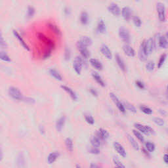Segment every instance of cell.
I'll return each instance as SVG.
<instances>
[{
  "label": "cell",
  "instance_id": "cell-1",
  "mask_svg": "<svg viewBox=\"0 0 168 168\" xmlns=\"http://www.w3.org/2000/svg\"><path fill=\"white\" fill-rule=\"evenodd\" d=\"M37 36L38 39L46 45L47 49H50L51 50V51H53L54 47H55V44H54V41L51 40L48 37H47V36L44 34L43 33H38Z\"/></svg>",
  "mask_w": 168,
  "mask_h": 168
},
{
  "label": "cell",
  "instance_id": "cell-2",
  "mask_svg": "<svg viewBox=\"0 0 168 168\" xmlns=\"http://www.w3.org/2000/svg\"><path fill=\"white\" fill-rule=\"evenodd\" d=\"M85 58H84L81 56H78L74 58L73 62V68L77 74L79 75L81 74V70H82V67L85 64Z\"/></svg>",
  "mask_w": 168,
  "mask_h": 168
},
{
  "label": "cell",
  "instance_id": "cell-3",
  "mask_svg": "<svg viewBox=\"0 0 168 168\" xmlns=\"http://www.w3.org/2000/svg\"><path fill=\"white\" fill-rule=\"evenodd\" d=\"M156 11L158 15V19L160 22H165L166 19V12H165V7L164 4L158 2L156 4Z\"/></svg>",
  "mask_w": 168,
  "mask_h": 168
},
{
  "label": "cell",
  "instance_id": "cell-4",
  "mask_svg": "<svg viewBox=\"0 0 168 168\" xmlns=\"http://www.w3.org/2000/svg\"><path fill=\"white\" fill-rule=\"evenodd\" d=\"M9 95L11 97H12L13 99L20 101L23 99V95L21 91L15 87H11L9 89Z\"/></svg>",
  "mask_w": 168,
  "mask_h": 168
},
{
  "label": "cell",
  "instance_id": "cell-5",
  "mask_svg": "<svg viewBox=\"0 0 168 168\" xmlns=\"http://www.w3.org/2000/svg\"><path fill=\"white\" fill-rule=\"evenodd\" d=\"M76 46L77 48L79 50V51L80 52L81 56H83L84 58H85V59H87L90 56L89 51V50L87 49V47H85V45H83L79 41L77 42Z\"/></svg>",
  "mask_w": 168,
  "mask_h": 168
},
{
  "label": "cell",
  "instance_id": "cell-6",
  "mask_svg": "<svg viewBox=\"0 0 168 168\" xmlns=\"http://www.w3.org/2000/svg\"><path fill=\"white\" fill-rule=\"evenodd\" d=\"M119 36L122 40L126 44H129L130 42V35L128 30L124 27H121L119 29Z\"/></svg>",
  "mask_w": 168,
  "mask_h": 168
},
{
  "label": "cell",
  "instance_id": "cell-7",
  "mask_svg": "<svg viewBox=\"0 0 168 168\" xmlns=\"http://www.w3.org/2000/svg\"><path fill=\"white\" fill-rule=\"evenodd\" d=\"M138 55V58H139V59L141 61L146 60L149 54L146 51V48H145V40H144L140 45Z\"/></svg>",
  "mask_w": 168,
  "mask_h": 168
},
{
  "label": "cell",
  "instance_id": "cell-8",
  "mask_svg": "<svg viewBox=\"0 0 168 168\" xmlns=\"http://www.w3.org/2000/svg\"><path fill=\"white\" fill-rule=\"evenodd\" d=\"M110 97H111V99H112V101H114V103L116 104L117 107L119 109L120 112L122 113L126 112V108H125L124 104L120 102V101L119 100V99L118 98L116 95L114 93H110Z\"/></svg>",
  "mask_w": 168,
  "mask_h": 168
},
{
  "label": "cell",
  "instance_id": "cell-9",
  "mask_svg": "<svg viewBox=\"0 0 168 168\" xmlns=\"http://www.w3.org/2000/svg\"><path fill=\"white\" fill-rule=\"evenodd\" d=\"M156 47L155 43L153 38H149L148 40H145V48L148 54L153 53L154 48Z\"/></svg>",
  "mask_w": 168,
  "mask_h": 168
},
{
  "label": "cell",
  "instance_id": "cell-10",
  "mask_svg": "<svg viewBox=\"0 0 168 168\" xmlns=\"http://www.w3.org/2000/svg\"><path fill=\"white\" fill-rule=\"evenodd\" d=\"M13 35H14L15 37L17 38L18 41H19L20 44L24 47V49H25L26 50V51H30V47H29L28 44H26V42H25L24 40L23 39V38H22V36L20 35V34L16 30H13Z\"/></svg>",
  "mask_w": 168,
  "mask_h": 168
},
{
  "label": "cell",
  "instance_id": "cell-11",
  "mask_svg": "<svg viewBox=\"0 0 168 168\" xmlns=\"http://www.w3.org/2000/svg\"><path fill=\"white\" fill-rule=\"evenodd\" d=\"M104 142L105 140H103L97 135L93 136L91 139V143L92 144V146L97 147V148H99L100 146H101L104 143Z\"/></svg>",
  "mask_w": 168,
  "mask_h": 168
},
{
  "label": "cell",
  "instance_id": "cell-12",
  "mask_svg": "<svg viewBox=\"0 0 168 168\" xmlns=\"http://www.w3.org/2000/svg\"><path fill=\"white\" fill-rule=\"evenodd\" d=\"M108 9L109 12L112 13L113 15L116 16V17L120 16V15L121 14V9H120L119 6L116 3H112L111 5H109Z\"/></svg>",
  "mask_w": 168,
  "mask_h": 168
},
{
  "label": "cell",
  "instance_id": "cell-13",
  "mask_svg": "<svg viewBox=\"0 0 168 168\" xmlns=\"http://www.w3.org/2000/svg\"><path fill=\"white\" fill-rule=\"evenodd\" d=\"M114 147L116 151L118 153L120 156H122V157L125 158L127 155L126 154V150L124 149V148L122 146V144H120L119 142H115L114 143Z\"/></svg>",
  "mask_w": 168,
  "mask_h": 168
},
{
  "label": "cell",
  "instance_id": "cell-14",
  "mask_svg": "<svg viewBox=\"0 0 168 168\" xmlns=\"http://www.w3.org/2000/svg\"><path fill=\"white\" fill-rule=\"evenodd\" d=\"M121 13L122 17L127 21H128V20L131 19V15H132V12H131V9L128 7H124L122 9Z\"/></svg>",
  "mask_w": 168,
  "mask_h": 168
},
{
  "label": "cell",
  "instance_id": "cell-15",
  "mask_svg": "<svg viewBox=\"0 0 168 168\" xmlns=\"http://www.w3.org/2000/svg\"><path fill=\"white\" fill-rule=\"evenodd\" d=\"M123 51L124 53L126 54L127 56H130V57H133L135 55V51L133 49L132 47L128 44H125L123 46Z\"/></svg>",
  "mask_w": 168,
  "mask_h": 168
},
{
  "label": "cell",
  "instance_id": "cell-16",
  "mask_svg": "<svg viewBox=\"0 0 168 168\" xmlns=\"http://www.w3.org/2000/svg\"><path fill=\"white\" fill-rule=\"evenodd\" d=\"M101 51L102 54H103L106 58H108V59H111V58H112V53H111V51L106 45L104 44L102 45L101 48Z\"/></svg>",
  "mask_w": 168,
  "mask_h": 168
},
{
  "label": "cell",
  "instance_id": "cell-17",
  "mask_svg": "<svg viewBox=\"0 0 168 168\" xmlns=\"http://www.w3.org/2000/svg\"><path fill=\"white\" fill-rule=\"evenodd\" d=\"M158 46L162 49H167L168 45V40L167 36H160L158 40Z\"/></svg>",
  "mask_w": 168,
  "mask_h": 168
},
{
  "label": "cell",
  "instance_id": "cell-18",
  "mask_svg": "<svg viewBox=\"0 0 168 168\" xmlns=\"http://www.w3.org/2000/svg\"><path fill=\"white\" fill-rule=\"evenodd\" d=\"M61 88H62L64 91H65L70 95V97L72 99V100H74V101H76V100L78 99V97H77L76 93L71 89V88L69 87L68 86L63 85H61Z\"/></svg>",
  "mask_w": 168,
  "mask_h": 168
},
{
  "label": "cell",
  "instance_id": "cell-19",
  "mask_svg": "<svg viewBox=\"0 0 168 168\" xmlns=\"http://www.w3.org/2000/svg\"><path fill=\"white\" fill-rule=\"evenodd\" d=\"M116 58V62L118 67H120V69H121L123 72H126V64H125L124 60L122 59L121 56H120L119 54H116L115 56Z\"/></svg>",
  "mask_w": 168,
  "mask_h": 168
},
{
  "label": "cell",
  "instance_id": "cell-20",
  "mask_svg": "<svg viewBox=\"0 0 168 168\" xmlns=\"http://www.w3.org/2000/svg\"><path fill=\"white\" fill-rule=\"evenodd\" d=\"M96 135L98 136V137L101 138H102L103 140H105V141H106V140L109 137V133H108V131L103 128L99 129V130L97 131Z\"/></svg>",
  "mask_w": 168,
  "mask_h": 168
},
{
  "label": "cell",
  "instance_id": "cell-21",
  "mask_svg": "<svg viewBox=\"0 0 168 168\" xmlns=\"http://www.w3.org/2000/svg\"><path fill=\"white\" fill-rule=\"evenodd\" d=\"M89 62L91 65L96 70H101L103 69V65H102L101 62L99 60L96 59V58H91Z\"/></svg>",
  "mask_w": 168,
  "mask_h": 168
},
{
  "label": "cell",
  "instance_id": "cell-22",
  "mask_svg": "<svg viewBox=\"0 0 168 168\" xmlns=\"http://www.w3.org/2000/svg\"><path fill=\"white\" fill-rule=\"evenodd\" d=\"M65 122H66V118L65 116L60 117V118L57 120V122H56V130L60 132V131H62V129H63V128H64Z\"/></svg>",
  "mask_w": 168,
  "mask_h": 168
},
{
  "label": "cell",
  "instance_id": "cell-23",
  "mask_svg": "<svg viewBox=\"0 0 168 168\" xmlns=\"http://www.w3.org/2000/svg\"><path fill=\"white\" fill-rule=\"evenodd\" d=\"M59 155L60 154L58 152H53V153L49 154L48 158H47V162H48L49 164H52V163L55 162L56 159L59 157Z\"/></svg>",
  "mask_w": 168,
  "mask_h": 168
},
{
  "label": "cell",
  "instance_id": "cell-24",
  "mask_svg": "<svg viewBox=\"0 0 168 168\" xmlns=\"http://www.w3.org/2000/svg\"><path fill=\"white\" fill-rule=\"evenodd\" d=\"M92 76L93 78L95 79V80L97 81V83L99 84L100 85H101L102 87H104L105 86V83H104V81L103 79H102L101 76L97 73L96 72H92Z\"/></svg>",
  "mask_w": 168,
  "mask_h": 168
},
{
  "label": "cell",
  "instance_id": "cell-25",
  "mask_svg": "<svg viewBox=\"0 0 168 168\" xmlns=\"http://www.w3.org/2000/svg\"><path fill=\"white\" fill-rule=\"evenodd\" d=\"M80 22L83 25H87L89 23V15L85 11H83L80 15Z\"/></svg>",
  "mask_w": 168,
  "mask_h": 168
},
{
  "label": "cell",
  "instance_id": "cell-26",
  "mask_svg": "<svg viewBox=\"0 0 168 168\" xmlns=\"http://www.w3.org/2000/svg\"><path fill=\"white\" fill-rule=\"evenodd\" d=\"M49 74H51V76H53L54 79H56V80H58V81L62 80V76H61L59 72H58L57 70H56L55 69H50Z\"/></svg>",
  "mask_w": 168,
  "mask_h": 168
},
{
  "label": "cell",
  "instance_id": "cell-27",
  "mask_svg": "<svg viewBox=\"0 0 168 168\" xmlns=\"http://www.w3.org/2000/svg\"><path fill=\"white\" fill-rule=\"evenodd\" d=\"M79 42L87 47L90 46V45H91L93 43L92 40L91 39V38H89V36H83V37L81 38V40H79Z\"/></svg>",
  "mask_w": 168,
  "mask_h": 168
},
{
  "label": "cell",
  "instance_id": "cell-28",
  "mask_svg": "<svg viewBox=\"0 0 168 168\" xmlns=\"http://www.w3.org/2000/svg\"><path fill=\"white\" fill-rule=\"evenodd\" d=\"M106 24L103 20H100L98 25H97V31L101 34H104L106 32Z\"/></svg>",
  "mask_w": 168,
  "mask_h": 168
},
{
  "label": "cell",
  "instance_id": "cell-29",
  "mask_svg": "<svg viewBox=\"0 0 168 168\" xmlns=\"http://www.w3.org/2000/svg\"><path fill=\"white\" fill-rule=\"evenodd\" d=\"M48 27L49 28L50 30L53 31L55 34L58 36H60L61 34V32L60 30V29L58 28V27L56 26V24H54V23H52V22H49Z\"/></svg>",
  "mask_w": 168,
  "mask_h": 168
},
{
  "label": "cell",
  "instance_id": "cell-30",
  "mask_svg": "<svg viewBox=\"0 0 168 168\" xmlns=\"http://www.w3.org/2000/svg\"><path fill=\"white\" fill-rule=\"evenodd\" d=\"M128 138L129 140V143L131 144V146H133V148L135 149V151H138V150H139V146H138L137 142H136V140L134 139V138L131 137V135H128Z\"/></svg>",
  "mask_w": 168,
  "mask_h": 168
},
{
  "label": "cell",
  "instance_id": "cell-31",
  "mask_svg": "<svg viewBox=\"0 0 168 168\" xmlns=\"http://www.w3.org/2000/svg\"><path fill=\"white\" fill-rule=\"evenodd\" d=\"M135 128H137L138 131H141V132L142 133H144V135H149V133L146 129V126H143V125H141L140 124H135Z\"/></svg>",
  "mask_w": 168,
  "mask_h": 168
},
{
  "label": "cell",
  "instance_id": "cell-32",
  "mask_svg": "<svg viewBox=\"0 0 168 168\" xmlns=\"http://www.w3.org/2000/svg\"><path fill=\"white\" fill-rule=\"evenodd\" d=\"M0 60L6 62H9L11 61L10 56L3 51H0Z\"/></svg>",
  "mask_w": 168,
  "mask_h": 168
},
{
  "label": "cell",
  "instance_id": "cell-33",
  "mask_svg": "<svg viewBox=\"0 0 168 168\" xmlns=\"http://www.w3.org/2000/svg\"><path fill=\"white\" fill-rule=\"evenodd\" d=\"M65 145L66 147H67V150L70 152L73 151L74 149V145H73V141L70 138H67V139L65 140Z\"/></svg>",
  "mask_w": 168,
  "mask_h": 168
},
{
  "label": "cell",
  "instance_id": "cell-34",
  "mask_svg": "<svg viewBox=\"0 0 168 168\" xmlns=\"http://www.w3.org/2000/svg\"><path fill=\"white\" fill-rule=\"evenodd\" d=\"M124 106L125 108H126L127 110H128L130 111L131 112H133V113H136L137 112V109L132 104H131L130 103H128V102H124Z\"/></svg>",
  "mask_w": 168,
  "mask_h": 168
},
{
  "label": "cell",
  "instance_id": "cell-35",
  "mask_svg": "<svg viewBox=\"0 0 168 168\" xmlns=\"http://www.w3.org/2000/svg\"><path fill=\"white\" fill-rule=\"evenodd\" d=\"M35 13H36V11H35V9L32 6H29L28 9H27V18H28V19H32L34 16L35 15Z\"/></svg>",
  "mask_w": 168,
  "mask_h": 168
},
{
  "label": "cell",
  "instance_id": "cell-36",
  "mask_svg": "<svg viewBox=\"0 0 168 168\" xmlns=\"http://www.w3.org/2000/svg\"><path fill=\"white\" fill-rule=\"evenodd\" d=\"M154 68H155V64H154V62H153V61L150 60L146 63V69L148 72H152L153 71H154Z\"/></svg>",
  "mask_w": 168,
  "mask_h": 168
},
{
  "label": "cell",
  "instance_id": "cell-37",
  "mask_svg": "<svg viewBox=\"0 0 168 168\" xmlns=\"http://www.w3.org/2000/svg\"><path fill=\"white\" fill-rule=\"evenodd\" d=\"M166 58H167V54H165V53L162 54V55L160 56V59H159L158 63V69H160V68L163 66V65L164 64L165 61V60H166Z\"/></svg>",
  "mask_w": 168,
  "mask_h": 168
},
{
  "label": "cell",
  "instance_id": "cell-38",
  "mask_svg": "<svg viewBox=\"0 0 168 168\" xmlns=\"http://www.w3.org/2000/svg\"><path fill=\"white\" fill-rule=\"evenodd\" d=\"M139 108H140V110H141L142 112H144V114H148V115H151L153 114V110H152L150 108L147 107V106H140Z\"/></svg>",
  "mask_w": 168,
  "mask_h": 168
},
{
  "label": "cell",
  "instance_id": "cell-39",
  "mask_svg": "<svg viewBox=\"0 0 168 168\" xmlns=\"http://www.w3.org/2000/svg\"><path fill=\"white\" fill-rule=\"evenodd\" d=\"M7 44L4 39L1 31L0 30V47L1 48H7Z\"/></svg>",
  "mask_w": 168,
  "mask_h": 168
},
{
  "label": "cell",
  "instance_id": "cell-40",
  "mask_svg": "<svg viewBox=\"0 0 168 168\" xmlns=\"http://www.w3.org/2000/svg\"><path fill=\"white\" fill-rule=\"evenodd\" d=\"M145 146H146V149L150 153H153L155 150V145L151 142H147L145 144Z\"/></svg>",
  "mask_w": 168,
  "mask_h": 168
},
{
  "label": "cell",
  "instance_id": "cell-41",
  "mask_svg": "<svg viewBox=\"0 0 168 168\" xmlns=\"http://www.w3.org/2000/svg\"><path fill=\"white\" fill-rule=\"evenodd\" d=\"M113 163H114L115 166L117 167H121V168L126 167V166H125L123 163L120 162L119 159H118L117 158H113Z\"/></svg>",
  "mask_w": 168,
  "mask_h": 168
},
{
  "label": "cell",
  "instance_id": "cell-42",
  "mask_svg": "<svg viewBox=\"0 0 168 168\" xmlns=\"http://www.w3.org/2000/svg\"><path fill=\"white\" fill-rule=\"evenodd\" d=\"M133 133L134 134V135H135V137H137L138 138V139L140 140V142H144V137H143V136L142 135L141 133H139V132H138V131H136V130H133Z\"/></svg>",
  "mask_w": 168,
  "mask_h": 168
},
{
  "label": "cell",
  "instance_id": "cell-43",
  "mask_svg": "<svg viewBox=\"0 0 168 168\" xmlns=\"http://www.w3.org/2000/svg\"><path fill=\"white\" fill-rule=\"evenodd\" d=\"M133 21L134 24H135L137 27H140V26H141L142 21H141V20L140 19L139 17H134L133 19Z\"/></svg>",
  "mask_w": 168,
  "mask_h": 168
},
{
  "label": "cell",
  "instance_id": "cell-44",
  "mask_svg": "<svg viewBox=\"0 0 168 168\" xmlns=\"http://www.w3.org/2000/svg\"><path fill=\"white\" fill-rule=\"evenodd\" d=\"M154 123L157 124L158 126H163V125H164V121H163V119L160 118H154Z\"/></svg>",
  "mask_w": 168,
  "mask_h": 168
},
{
  "label": "cell",
  "instance_id": "cell-45",
  "mask_svg": "<svg viewBox=\"0 0 168 168\" xmlns=\"http://www.w3.org/2000/svg\"><path fill=\"white\" fill-rule=\"evenodd\" d=\"M70 56H71V52H70V50L69 48H66L65 51V60H69L70 58Z\"/></svg>",
  "mask_w": 168,
  "mask_h": 168
},
{
  "label": "cell",
  "instance_id": "cell-46",
  "mask_svg": "<svg viewBox=\"0 0 168 168\" xmlns=\"http://www.w3.org/2000/svg\"><path fill=\"white\" fill-rule=\"evenodd\" d=\"M85 121L87 122L88 124H93L94 122H95V120L93 119V118L91 116H89V115H86L85 116Z\"/></svg>",
  "mask_w": 168,
  "mask_h": 168
},
{
  "label": "cell",
  "instance_id": "cell-47",
  "mask_svg": "<svg viewBox=\"0 0 168 168\" xmlns=\"http://www.w3.org/2000/svg\"><path fill=\"white\" fill-rule=\"evenodd\" d=\"M89 153L93 154H99L100 153V151L99 150V148H97V147L92 146L91 148L89 149Z\"/></svg>",
  "mask_w": 168,
  "mask_h": 168
},
{
  "label": "cell",
  "instance_id": "cell-48",
  "mask_svg": "<svg viewBox=\"0 0 168 168\" xmlns=\"http://www.w3.org/2000/svg\"><path fill=\"white\" fill-rule=\"evenodd\" d=\"M136 83V85L137 86L138 88H139L140 89H144V84L142 82V81H140L139 80L135 82Z\"/></svg>",
  "mask_w": 168,
  "mask_h": 168
},
{
  "label": "cell",
  "instance_id": "cell-49",
  "mask_svg": "<svg viewBox=\"0 0 168 168\" xmlns=\"http://www.w3.org/2000/svg\"><path fill=\"white\" fill-rule=\"evenodd\" d=\"M64 13H65L66 16H69L70 15L71 11H70V9L69 7H66V8H65V9H64Z\"/></svg>",
  "mask_w": 168,
  "mask_h": 168
},
{
  "label": "cell",
  "instance_id": "cell-50",
  "mask_svg": "<svg viewBox=\"0 0 168 168\" xmlns=\"http://www.w3.org/2000/svg\"><path fill=\"white\" fill-rule=\"evenodd\" d=\"M90 92H91V93L95 97H97V95H98V94H97V91L95 89H93V88H91V89H90Z\"/></svg>",
  "mask_w": 168,
  "mask_h": 168
},
{
  "label": "cell",
  "instance_id": "cell-51",
  "mask_svg": "<svg viewBox=\"0 0 168 168\" xmlns=\"http://www.w3.org/2000/svg\"><path fill=\"white\" fill-rule=\"evenodd\" d=\"M146 129H147V131H148V132L150 134H153L154 132V129L151 128V127H150L149 126H146Z\"/></svg>",
  "mask_w": 168,
  "mask_h": 168
},
{
  "label": "cell",
  "instance_id": "cell-52",
  "mask_svg": "<svg viewBox=\"0 0 168 168\" xmlns=\"http://www.w3.org/2000/svg\"><path fill=\"white\" fill-rule=\"evenodd\" d=\"M142 153H143V154H144L145 156H146V157H150V154H149V151H147L146 149H142Z\"/></svg>",
  "mask_w": 168,
  "mask_h": 168
},
{
  "label": "cell",
  "instance_id": "cell-53",
  "mask_svg": "<svg viewBox=\"0 0 168 168\" xmlns=\"http://www.w3.org/2000/svg\"><path fill=\"white\" fill-rule=\"evenodd\" d=\"M163 161H164V162L167 164V162H168V161H167V154H164V156H163Z\"/></svg>",
  "mask_w": 168,
  "mask_h": 168
},
{
  "label": "cell",
  "instance_id": "cell-54",
  "mask_svg": "<svg viewBox=\"0 0 168 168\" xmlns=\"http://www.w3.org/2000/svg\"><path fill=\"white\" fill-rule=\"evenodd\" d=\"M3 159V152H2L1 149L0 148V162Z\"/></svg>",
  "mask_w": 168,
  "mask_h": 168
},
{
  "label": "cell",
  "instance_id": "cell-55",
  "mask_svg": "<svg viewBox=\"0 0 168 168\" xmlns=\"http://www.w3.org/2000/svg\"><path fill=\"white\" fill-rule=\"evenodd\" d=\"M91 167H99V165H97L96 164H93V163H91L90 165Z\"/></svg>",
  "mask_w": 168,
  "mask_h": 168
},
{
  "label": "cell",
  "instance_id": "cell-56",
  "mask_svg": "<svg viewBox=\"0 0 168 168\" xmlns=\"http://www.w3.org/2000/svg\"><path fill=\"white\" fill-rule=\"evenodd\" d=\"M160 112H161V114H162L164 115V116H166V112H165L164 110H163V111L162 110H160Z\"/></svg>",
  "mask_w": 168,
  "mask_h": 168
},
{
  "label": "cell",
  "instance_id": "cell-57",
  "mask_svg": "<svg viewBox=\"0 0 168 168\" xmlns=\"http://www.w3.org/2000/svg\"><path fill=\"white\" fill-rule=\"evenodd\" d=\"M76 167H80V165H76Z\"/></svg>",
  "mask_w": 168,
  "mask_h": 168
},
{
  "label": "cell",
  "instance_id": "cell-58",
  "mask_svg": "<svg viewBox=\"0 0 168 168\" xmlns=\"http://www.w3.org/2000/svg\"><path fill=\"white\" fill-rule=\"evenodd\" d=\"M135 1H137V2H138V1H140V0H135Z\"/></svg>",
  "mask_w": 168,
  "mask_h": 168
}]
</instances>
